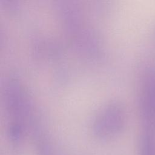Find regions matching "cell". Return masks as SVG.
Here are the masks:
<instances>
[]
</instances>
